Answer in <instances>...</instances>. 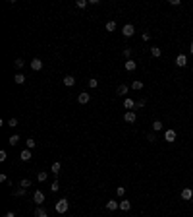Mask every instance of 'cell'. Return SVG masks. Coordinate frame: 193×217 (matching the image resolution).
<instances>
[{
    "label": "cell",
    "mask_w": 193,
    "mask_h": 217,
    "mask_svg": "<svg viewBox=\"0 0 193 217\" xmlns=\"http://www.w3.org/2000/svg\"><path fill=\"white\" fill-rule=\"evenodd\" d=\"M68 207H70V202L66 198H62V200H58V202H56L54 210H56V213H66V211H68Z\"/></svg>",
    "instance_id": "cell-1"
},
{
    "label": "cell",
    "mask_w": 193,
    "mask_h": 217,
    "mask_svg": "<svg viewBox=\"0 0 193 217\" xmlns=\"http://www.w3.org/2000/svg\"><path fill=\"white\" fill-rule=\"evenodd\" d=\"M33 202H35L37 206H43V204H44V194L41 190H35V192H33Z\"/></svg>",
    "instance_id": "cell-2"
},
{
    "label": "cell",
    "mask_w": 193,
    "mask_h": 217,
    "mask_svg": "<svg viewBox=\"0 0 193 217\" xmlns=\"http://www.w3.org/2000/svg\"><path fill=\"white\" fill-rule=\"evenodd\" d=\"M133 33H135V27L131 25V23H126V25L122 27V35L124 37H131Z\"/></svg>",
    "instance_id": "cell-3"
},
{
    "label": "cell",
    "mask_w": 193,
    "mask_h": 217,
    "mask_svg": "<svg viewBox=\"0 0 193 217\" xmlns=\"http://www.w3.org/2000/svg\"><path fill=\"white\" fill-rule=\"evenodd\" d=\"M176 66H178V68L187 66V56L186 54H178V56H176Z\"/></svg>",
    "instance_id": "cell-4"
},
{
    "label": "cell",
    "mask_w": 193,
    "mask_h": 217,
    "mask_svg": "<svg viewBox=\"0 0 193 217\" xmlns=\"http://www.w3.org/2000/svg\"><path fill=\"white\" fill-rule=\"evenodd\" d=\"M164 140H166L168 144L176 142V130H166V132H164Z\"/></svg>",
    "instance_id": "cell-5"
},
{
    "label": "cell",
    "mask_w": 193,
    "mask_h": 217,
    "mask_svg": "<svg viewBox=\"0 0 193 217\" xmlns=\"http://www.w3.org/2000/svg\"><path fill=\"white\" fill-rule=\"evenodd\" d=\"M77 101H79V105H87L89 101H91V95H89L87 91H83V93H79V97H77Z\"/></svg>",
    "instance_id": "cell-6"
},
{
    "label": "cell",
    "mask_w": 193,
    "mask_h": 217,
    "mask_svg": "<svg viewBox=\"0 0 193 217\" xmlns=\"http://www.w3.org/2000/svg\"><path fill=\"white\" fill-rule=\"evenodd\" d=\"M118 207H120V202H116V200H108L106 202V210L108 211H116Z\"/></svg>",
    "instance_id": "cell-7"
},
{
    "label": "cell",
    "mask_w": 193,
    "mask_h": 217,
    "mask_svg": "<svg viewBox=\"0 0 193 217\" xmlns=\"http://www.w3.org/2000/svg\"><path fill=\"white\" fill-rule=\"evenodd\" d=\"M31 68H33L35 72L43 70V60H41V58H33V60H31Z\"/></svg>",
    "instance_id": "cell-8"
},
{
    "label": "cell",
    "mask_w": 193,
    "mask_h": 217,
    "mask_svg": "<svg viewBox=\"0 0 193 217\" xmlns=\"http://www.w3.org/2000/svg\"><path fill=\"white\" fill-rule=\"evenodd\" d=\"M135 118H137V114H135L133 110H128V113L124 114V120H126V122H129V124H133Z\"/></svg>",
    "instance_id": "cell-9"
},
{
    "label": "cell",
    "mask_w": 193,
    "mask_h": 217,
    "mask_svg": "<svg viewBox=\"0 0 193 217\" xmlns=\"http://www.w3.org/2000/svg\"><path fill=\"white\" fill-rule=\"evenodd\" d=\"M31 157H33V153H31V149H27V147L19 153V159H21V161H29Z\"/></svg>",
    "instance_id": "cell-10"
},
{
    "label": "cell",
    "mask_w": 193,
    "mask_h": 217,
    "mask_svg": "<svg viewBox=\"0 0 193 217\" xmlns=\"http://www.w3.org/2000/svg\"><path fill=\"white\" fill-rule=\"evenodd\" d=\"M128 91H129V85H126V84H120V85H118V89H116V93H118V95H122V97H124Z\"/></svg>",
    "instance_id": "cell-11"
},
{
    "label": "cell",
    "mask_w": 193,
    "mask_h": 217,
    "mask_svg": "<svg viewBox=\"0 0 193 217\" xmlns=\"http://www.w3.org/2000/svg\"><path fill=\"white\" fill-rule=\"evenodd\" d=\"M64 85L66 87H73V85H75V78L73 76H64Z\"/></svg>",
    "instance_id": "cell-12"
},
{
    "label": "cell",
    "mask_w": 193,
    "mask_h": 217,
    "mask_svg": "<svg viewBox=\"0 0 193 217\" xmlns=\"http://www.w3.org/2000/svg\"><path fill=\"white\" fill-rule=\"evenodd\" d=\"M135 68H137V62H135V60H126V70H128V72H133L135 70Z\"/></svg>",
    "instance_id": "cell-13"
},
{
    "label": "cell",
    "mask_w": 193,
    "mask_h": 217,
    "mask_svg": "<svg viewBox=\"0 0 193 217\" xmlns=\"http://www.w3.org/2000/svg\"><path fill=\"white\" fill-rule=\"evenodd\" d=\"M120 210L122 211H129L131 210V202H129V200H122V202H120Z\"/></svg>",
    "instance_id": "cell-14"
},
{
    "label": "cell",
    "mask_w": 193,
    "mask_h": 217,
    "mask_svg": "<svg viewBox=\"0 0 193 217\" xmlns=\"http://www.w3.org/2000/svg\"><path fill=\"white\" fill-rule=\"evenodd\" d=\"M191 196H193V190H191V188H183V190H182V198L183 200H191Z\"/></svg>",
    "instance_id": "cell-15"
},
{
    "label": "cell",
    "mask_w": 193,
    "mask_h": 217,
    "mask_svg": "<svg viewBox=\"0 0 193 217\" xmlns=\"http://www.w3.org/2000/svg\"><path fill=\"white\" fill-rule=\"evenodd\" d=\"M160 54H162V51L158 47H151V56L153 58H160Z\"/></svg>",
    "instance_id": "cell-16"
},
{
    "label": "cell",
    "mask_w": 193,
    "mask_h": 217,
    "mask_svg": "<svg viewBox=\"0 0 193 217\" xmlns=\"http://www.w3.org/2000/svg\"><path fill=\"white\" fill-rule=\"evenodd\" d=\"M35 217H48V213H47V210H44V207H37L35 210Z\"/></svg>",
    "instance_id": "cell-17"
},
{
    "label": "cell",
    "mask_w": 193,
    "mask_h": 217,
    "mask_svg": "<svg viewBox=\"0 0 193 217\" xmlns=\"http://www.w3.org/2000/svg\"><path fill=\"white\" fill-rule=\"evenodd\" d=\"M131 89H135V91H141V89H143V81L133 80V84H131Z\"/></svg>",
    "instance_id": "cell-18"
},
{
    "label": "cell",
    "mask_w": 193,
    "mask_h": 217,
    "mask_svg": "<svg viewBox=\"0 0 193 217\" xmlns=\"http://www.w3.org/2000/svg\"><path fill=\"white\" fill-rule=\"evenodd\" d=\"M124 109H135V101L133 99H124Z\"/></svg>",
    "instance_id": "cell-19"
},
{
    "label": "cell",
    "mask_w": 193,
    "mask_h": 217,
    "mask_svg": "<svg viewBox=\"0 0 193 217\" xmlns=\"http://www.w3.org/2000/svg\"><path fill=\"white\" fill-rule=\"evenodd\" d=\"M50 171H52V173H54V174H58V173H60V171H62V165H60V163H58V161H56V163H52V167H50Z\"/></svg>",
    "instance_id": "cell-20"
},
{
    "label": "cell",
    "mask_w": 193,
    "mask_h": 217,
    "mask_svg": "<svg viewBox=\"0 0 193 217\" xmlns=\"http://www.w3.org/2000/svg\"><path fill=\"white\" fill-rule=\"evenodd\" d=\"M14 81H16V84H23V81H25V76H23L21 72H18V74L14 76Z\"/></svg>",
    "instance_id": "cell-21"
},
{
    "label": "cell",
    "mask_w": 193,
    "mask_h": 217,
    "mask_svg": "<svg viewBox=\"0 0 193 217\" xmlns=\"http://www.w3.org/2000/svg\"><path fill=\"white\" fill-rule=\"evenodd\" d=\"M37 180H39L41 184H43V182H47V180H48V174H47V173H43V171H41V173L37 174Z\"/></svg>",
    "instance_id": "cell-22"
},
{
    "label": "cell",
    "mask_w": 193,
    "mask_h": 217,
    "mask_svg": "<svg viewBox=\"0 0 193 217\" xmlns=\"http://www.w3.org/2000/svg\"><path fill=\"white\" fill-rule=\"evenodd\" d=\"M116 22H108L106 23V31H108V33H112V31H116Z\"/></svg>",
    "instance_id": "cell-23"
},
{
    "label": "cell",
    "mask_w": 193,
    "mask_h": 217,
    "mask_svg": "<svg viewBox=\"0 0 193 217\" xmlns=\"http://www.w3.org/2000/svg\"><path fill=\"white\" fill-rule=\"evenodd\" d=\"M14 64H16V68H18V70H21V68L25 66V60H23V58H16Z\"/></svg>",
    "instance_id": "cell-24"
},
{
    "label": "cell",
    "mask_w": 193,
    "mask_h": 217,
    "mask_svg": "<svg viewBox=\"0 0 193 217\" xmlns=\"http://www.w3.org/2000/svg\"><path fill=\"white\" fill-rule=\"evenodd\" d=\"M162 126H164V124H162L160 120H155V122H153V132H158V130H162Z\"/></svg>",
    "instance_id": "cell-25"
},
{
    "label": "cell",
    "mask_w": 193,
    "mask_h": 217,
    "mask_svg": "<svg viewBox=\"0 0 193 217\" xmlns=\"http://www.w3.org/2000/svg\"><path fill=\"white\" fill-rule=\"evenodd\" d=\"M8 142H10V145H18L19 144V136H18V134H14V136H10V140H8Z\"/></svg>",
    "instance_id": "cell-26"
},
{
    "label": "cell",
    "mask_w": 193,
    "mask_h": 217,
    "mask_svg": "<svg viewBox=\"0 0 193 217\" xmlns=\"http://www.w3.org/2000/svg\"><path fill=\"white\" fill-rule=\"evenodd\" d=\"M19 186H21V188H25V190H27V188L31 186V180H29V178H21V180H19Z\"/></svg>",
    "instance_id": "cell-27"
},
{
    "label": "cell",
    "mask_w": 193,
    "mask_h": 217,
    "mask_svg": "<svg viewBox=\"0 0 193 217\" xmlns=\"http://www.w3.org/2000/svg\"><path fill=\"white\" fill-rule=\"evenodd\" d=\"M25 142H27V149H33V147H35V145H37V142H35V140H33V138H27V140H25Z\"/></svg>",
    "instance_id": "cell-28"
},
{
    "label": "cell",
    "mask_w": 193,
    "mask_h": 217,
    "mask_svg": "<svg viewBox=\"0 0 193 217\" xmlns=\"http://www.w3.org/2000/svg\"><path fill=\"white\" fill-rule=\"evenodd\" d=\"M97 85H98V81H97V78H89V87H91V89H95V87H97Z\"/></svg>",
    "instance_id": "cell-29"
},
{
    "label": "cell",
    "mask_w": 193,
    "mask_h": 217,
    "mask_svg": "<svg viewBox=\"0 0 193 217\" xmlns=\"http://www.w3.org/2000/svg\"><path fill=\"white\" fill-rule=\"evenodd\" d=\"M23 194H25V188H21V186L14 190V196H18V198H19V196H23Z\"/></svg>",
    "instance_id": "cell-30"
},
{
    "label": "cell",
    "mask_w": 193,
    "mask_h": 217,
    "mask_svg": "<svg viewBox=\"0 0 193 217\" xmlns=\"http://www.w3.org/2000/svg\"><path fill=\"white\" fill-rule=\"evenodd\" d=\"M147 105V99H139L137 103H135V109H143Z\"/></svg>",
    "instance_id": "cell-31"
},
{
    "label": "cell",
    "mask_w": 193,
    "mask_h": 217,
    "mask_svg": "<svg viewBox=\"0 0 193 217\" xmlns=\"http://www.w3.org/2000/svg\"><path fill=\"white\" fill-rule=\"evenodd\" d=\"M18 124H19V122H18V118H10V120H8V126H10V128H16Z\"/></svg>",
    "instance_id": "cell-32"
},
{
    "label": "cell",
    "mask_w": 193,
    "mask_h": 217,
    "mask_svg": "<svg viewBox=\"0 0 193 217\" xmlns=\"http://www.w3.org/2000/svg\"><path fill=\"white\" fill-rule=\"evenodd\" d=\"M50 190H52V192H58V190H60V184H58V180H54V182L50 184Z\"/></svg>",
    "instance_id": "cell-33"
},
{
    "label": "cell",
    "mask_w": 193,
    "mask_h": 217,
    "mask_svg": "<svg viewBox=\"0 0 193 217\" xmlns=\"http://www.w3.org/2000/svg\"><path fill=\"white\" fill-rule=\"evenodd\" d=\"M147 140L151 142V144H153V142H157V134L155 132H151V134H147Z\"/></svg>",
    "instance_id": "cell-34"
},
{
    "label": "cell",
    "mask_w": 193,
    "mask_h": 217,
    "mask_svg": "<svg viewBox=\"0 0 193 217\" xmlns=\"http://www.w3.org/2000/svg\"><path fill=\"white\" fill-rule=\"evenodd\" d=\"M87 4H89L87 0H77V2H75V6H77V8H85Z\"/></svg>",
    "instance_id": "cell-35"
},
{
    "label": "cell",
    "mask_w": 193,
    "mask_h": 217,
    "mask_svg": "<svg viewBox=\"0 0 193 217\" xmlns=\"http://www.w3.org/2000/svg\"><path fill=\"white\" fill-rule=\"evenodd\" d=\"M116 194H118V196L122 198V196L126 194V188H124V186H118V188H116Z\"/></svg>",
    "instance_id": "cell-36"
},
{
    "label": "cell",
    "mask_w": 193,
    "mask_h": 217,
    "mask_svg": "<svg viewBox=\"0 0 193 217\" xmlns=\"http://www.w3.org/2000/svg\"><path fill=\"white\" fill-rule=\"evenodd\" d=\"M124 56L129 60V56H131V48H124Z\"/></svg>",
    "instance_id": "cell-37"
},
{
    "label": "cell",
    "mask_w": 193,
    "mask_h": 217,
    "mask_svg": "<svg viewBox=\"0 0 193 217\" xmlns=\"http://www.w3.org/2000/svg\"><path fill=\"white\" fill-rule=\"evenodd\" d=\"M6 157H8V153H6V151H0V161H6Z\"/></svg>",
    "instance_id": "cell-38"
},
{
    "label": "cell",
    "mask_w": 193,
    "mask_h": 217,
    "mask_svg": "<svg viewBox=\"0 0 193 217\" xmlns=\"http://www.w3.org/2000/svg\"><path fill=\"white\" fill-rule=\"evenodd\" d=\"M0 182H10V180H8V177H6V174H4V173L0 174Z\"/></svg>",
    "instance_id": "cell-39"
},
{
    "label": "cell",
    "mask_w": 193,
    "mask_h": 217,
    "mask_svg": "<svg viewBox=\"0 0 193 217\" xmlns=\"http://www.w3.org/2000/svg\"><path fill=\"white\" fill-rule=\"evenodd\" d=\"M170 4H172V6H180L182 2H180V0H170Z\"/></svg>",
    "instance_id": "cell-40"
},
{
    "label": "cell",
    "mask_w": 193,
    "mask_h": 217,
    "mask_svg": "<svg viewBox=\"0 0 193 217\" xmlns=\"http://www.w3.org/2000/svg\"><path fill=\"white\" fill-rule=\"evenodd\" d=\"M141 37H143V41H149V39H151V35H149V33H143Z\"/></svg>",
    "instance_id": "cell-41"
},
{
    "label": "cell",
    "mask_w": 193,
    "mask_h": 217,
    "mask_svg": "<svg viewBox=\"0 0 193 217\" xmlns=\"http://www.w3.org/2000/svg\"><path fill=\"white\" fill-rule=\"evenodd\" d=\"M4 217H16V213H14V211H8V213L4 215Z\"/></svg>",
    "instance_id": "cell-42"
},
{
    "label": "cell",
    "mask_w": 193,
    "mask_h": 217,
    "mask_svg": "<svg viewBox=\"0 0 193 217\" xmlns=\"http://www.w3.org/2000/svg\"><path fill=\"white\" fill-rule=\"evenodd\" d=\"M189 52H191V54H193V43L189 45Z\"/></svg>",
    "instance_id": "cell-43"
}]
</instances>
